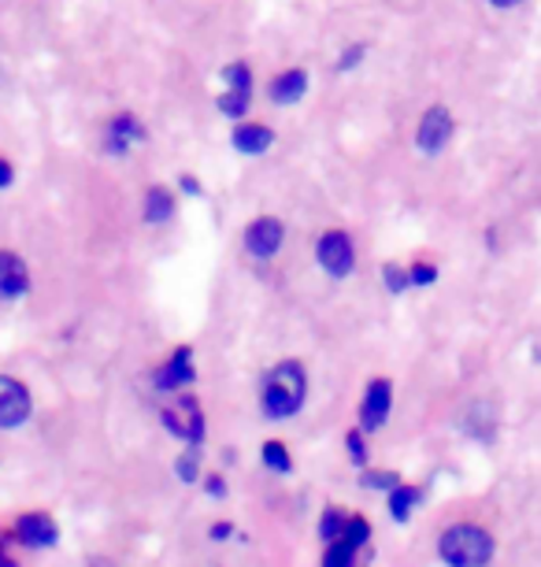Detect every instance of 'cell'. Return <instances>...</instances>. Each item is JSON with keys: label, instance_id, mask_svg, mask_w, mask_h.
I'll list each match as a JSON object with an SVG mask.
<instances>
[{"label": "cell", "instance_id": "obj_1", "mask_svg": "<svg viewBox=\"0 0 541 567\" xmlns=\"http://www.w3.org/2000/svg\"><path fill=\"white\" fill-rule=\"evenodd\" d=\"M304 393H308L304 368L296 360H285L268 374V379H263L260 404H263V412H268L271 420H290L293 412H301Z\"/></svg>", "mask_w": 541, "mask_h": 567}, {"label": "cell", "instance_id": "obj_2", "mask_svg": "<svg viewBox=\"0 0 541 567\" xmlns=\"http://www.w3.org/2000/svg\"><path fill=\"white\" fill-rule=\"evenodd\" d=\"M493 556V542L490 534L479 527H452L441 534V560L456 564V567H479Z\"/></svg>", "mask_w": 541, "mask_h": 567}, {"label": "cell", "instance_id": "obj_3", "mask_svg": "<svg viewBox=\"0 0 541 567\" xmlns=\"http://www.w3.org/2000/svg\"><path fill=\"white\" fill-rule=\"evenodd\" d=\"M30 420V390L19 379L0 374V431H15Z\"/></svg>", "mask_w": 541, "mask_h": 567}, {"label": "cell", "instance_id": "obj_4", "mask_svg": "<svg viewBox=\"0 0 541 567\" xmlns=\"http://www.w3.org/2000/svg\"><path fill=\"white\" fill-rule=\"evenodd\" d=\"M315 256H320L323 271H326V275H334V278L348 275V271H353V264H356L353 241H348V234H342V230L323 234V238H320V249H315Z\"/></svg>", "mask_w": 541, "mask_h": 567}, {"label": "cell", "instance_id": "obj_5", "mask_svg": "<svg viewBox=\"0 0 541 567\" xmlns=\"http://www.w3.org/2000/svg\"><path fill=\"white\" fill-rule=\"evenodd\" d=\"M282 238H285L282 223L263 216L246 230V249H249V256H257V260H271V256L282 249Z\"/></svg>", "mask_w": 541, "mask_h": 567}, {"label": "cell", "instance_id": "obj_6", "mask_svg": "<svg viewBox=\"0 0 541 567\" xmlns=\"http://www.w3.org/2000/svg\"><path fill=\"white\" fill-rule=\"evenodd\" d=\"M449 137H452V115L449 112H445V109H430L427 115H423L419 137H416V145L423 148V153H427V156L441 153V148L449 145Z\"/></svg>", "mask_w": 541, "mask_h": 567}, {"label": "cell", "instance_id": "obj_7", "mask_svg": "<svg viewBox=\"0 0 541 567\" xmlns=\"http://www.w3.org/2000/svg\"><path fill=\"white\" fill-rule=\"evenodd\" d=\"M164 423H167V431L178 434V437H186V442H200L205 437V420H200V412H197V404L194 401H178L175 409H167L164 412Z\"/></svg>", "mask_w": 541, "mask_h": 567}, {"label": "cell", "instance_id": "obj_8", "mask_svg": "<svg viewBox=\"0 0 541 567\" xmlns=\"http://www.w3.org/2000/svg\"><path fill=\"white\" fill-rule=\"evenodd\" d=\"M389 401H394V393H389V382L386 379L371 382L367 393H364V404H360V423H364V431H378V426L386 423Z\"/></svg>", "mask_w": 541, "mask_h": 567}, {"label": "cell", "instance_id": "obj_9", "mask_svg": "<svg viewBox=\"0 0 541 567\" xmlns=\"http://www.w3.org/2000/svg\"><path fill=\"white\" fill-rule=\"evenodd\" d=\"M30 290V271L15 252H0V301H19Z\"/></svg>", "mask_w": 541, "mask_h": 567}, {"label": "cell", "instance_id": "obj_10", "mask_svg": "<svg viewBox=\"0 0 541 567\" xmlns=\"http://www.w3.org/2000/svg\"><path fill=\"white\" fill-rule=\"evenodd\" d=\"M15 534L23 538V545H30V549H45V545H56V538H60L56 523L49 516H41V512H30V516L19 519Z\"/></svg>", "mask_w": 541, "mask_h": 567}, {"label": "cell", "instance_id": "obj_11", "mask_svg": "<svg viewBox=\"0 0 541 567\" xmlns=\"http://www.w3.org/2000/svg\"><path fill=\"white\" fill-rule=\"evenodd\" d=\"M189 379H194V363H189V349H178L175 357L160 368V374H156V386H160L164 393H171V390L189 386Z\"/></svg>", "mask_w": 541, "mask_h": 567}, {"label": "cell", "instance_id": "obj_12", "mask_svg": "<svg viewBox=\"0 0 541 567\" xmlns=\"http://www.w3.org/2000/svg\"><path fill=\"white\" fill-rule=\"evenodd\" d=\"M142 137H145L142 123H137L134 115H119V120H112V123H108V134H104V145H108V153L123 156L126 148H131L134 142H142Z\"/></svg>", "mask_w": 541, "mask_h": 567}, {"label": "cell", "instance_id": "obj_13", "mask_svg": "<svg viewBox=\"0 0 541 567\" xmlns=\"http://www.w3.org/2000/svg\"><path fill=\"white\" fill-rule=\"evenodd\" d=\"M271 142H274V134L268 131V126H260V123L238 126V131H235V148H238V153H246V156L268 153Z\"/></svg>", "mask_w": 541, "mask_h": 567}, {"label": "cell", "instance_id": "obj_14", "mask_svg": "<svg viewBox=\"0 0 541 567\" xmlns=\"http://www.w3.org/2000/svg\"><path fill=\"white\" fill-rule=\"evenodd\" d=\"M308 90V74L304 71H285L271 82V101L274 104H293L301 101Z\"/></svg>", "mask_w": 541, "mask_h": 567}, {"label": "cell", "instance_id": "obj_15", "mask_svg": "<svg viewBox=\"0 0 541 567\" xmlns=\"http://www.w3.org/2000/svg\"><path fill=\"white\" fill-rule=\"evenodd\" d=\"M171 212H175V200L167 189H160V186L148 189V197H145V219L148 223H167L171 219Z\"/></svg>", "mask_w": 541, "mask_h": 567}, {"label": "cell", "instance_id": "obj_16", "mask_svg": "<svg viewBox=\"0 0 541 567\" xmlns=\"http://www.w3.org/2000/svg\"><path fill=\"white\" fill-rule=\"evenodd\" d=\"M249 101H252V90H230L227 85V93L219 97V112L230 115V120H238V115L249 112Z\"/></svg>", "mask_w": 541, "mask_h": 567}, {"label": "cell", "instance_id": "obj_17", "mask_svg": "<svg viewBox=\"0 0 541 567\" xmlns=\"http://www.w3.org/2000/svg\"><path fill=\"white\" fill-rule=\"evenodd\" d=\"M419 489H408V486H394V497H389V508H394V519H408L412 516V508L419 505Z\"/></svg>", "mask_w": 541, "mask_h": 567}, {"label": "cell", "instance_id": "obj_18", "mask_svg": "<svg viewBox=\"0 0 541 567\" xmlns=\"http://www.w3.org/2000/svg\"><path fill=\"white\" fill-rule=\"evenodd\" d=\"M356 556V545L345 542V538H334L331 542V553H326V567H348Z\"/></svg>", "mask_w": 541, "mask_h": 567}, {"label": "cell", "instance_id": "obj_19", "mask_svg": "<svg viewBox=\"0 0 541 567\" xmlns=\"http://www.w3.org/2000/svg\"><path fill=\"white\" fill-rule=\"evenodd\" d=\"M222 79H227L230 90H252V74L246 63H230V68L222 71Z\"/></svg>", "mask_w": 541, "mask_h": 567}, {"label": "cell", "instance_id": "obj_20", "mask_svg": "<svg viewBox=\"0 0 541 567\" xmlns=\"http://www.w3.org/2000/svg\"><path fill=\"white\" fill-rule=\"evenodd\" d=\"M342 530H345L342 508H326V516H323V538L334 542V538H342Z\"/></svg>", "mask_w": 541, "mask_h": 567}, {"label": "cell", "instance_id": "obj_21", "mask_svg": "<svg viewBox=\"0 0 541 567\" xmlns=\"http://www.w3.org/2000/svg\"><path fill=\"white\" fill-rule=\"evenodd\" d=\"M263 460H268V467H274V471H290V456H285V445H279V442L263 445Z\"/></svg>", "mask_w": 541, "mask_h": 567}, {"label": "cell", "instance_id": "obj_22", "mask_svg": "<svg viewBox=\"0 0 541 567\" xmlns=\"http://www.w3.org/2000/svg\"><path fill=\"white\" fill-rule=\"evenodd\" d=\"M367 534H371L367 519H345V530H342V538H345V542H353L356 549H360V545L367 542Z\"/></svg>", "mask_w": 541, "mask_h": 567}, {"label": "cell", "instance_id": "obj_23", "mask_svg": "<svg viewBox=\"0 0 541 567\" xmlns=\"http://www.w3.org/2000/svg\"><path fill=\"white\" fill-rule=\"evenodd\" d=\"M386 286L394 293H400V290H408V286H412V278L400 271V267H386Z\"/></svg>", "mask_w": 541, "mask_h": 567}, {"label": "cell", "instance_id": "obj_24", "mask_svg": "<svg viewBox=\"0 0 541 567\" xmlns=\"http://www.w3.org/2000/svg\"><path fill=\"white\" fill-rule=\"evenodd\" d=\"M178 475H183V483H194L197 478V453H186L178 460Z\"/></svg>", "mask_w": 541, "mask_h": 567}, {"label": "cell", "instance_id": "obj_25", "mask_svg": "<svg viewBox=\"0 0 541 567\" xmlns=\"http://www.w3.org/2000/svg\"><path fill=\"white\" fill-rule=\"evenodd\" d=\"M364 486L386 489V486H397V478H394V475H378V471H371V475H364Z\"/></svg>", "mask_w": 541, "mask_h": 567}, {"label": "cell", "instance_id": "obj_26", "mask_svg": "<svg viewBox=\"0 0 541 567\" xmlns=\"http://www.w3.org/2000/svg\"><path fill=\"white\" fill-rule=\"evenodd\" d=\"M348 453H353L356 464H364V442H360V434H348Z\"/></svg>", "mask_w": 541, "mask_h": 567}, {"label": "cell", "instance_id": "obj_27", "mask_svg": "<svg viewBox=\"0 0 541 567\" xmlns=\"http://www.w3.org/2000/svg\"><path fill=\"white\" fill-rule=\"evenodd\" d=\"M12 178H15L12 164H8V159H0V189H8V186H12Z\"/></svg>", "mask_w": 541, "mask_h": 567}, {"label": "cell", "instance_id": "obj_28", "mask_svg": "<svg viewBox=\"0 0 541 567\" xmlns=\"http://www.w3.org/2000/svg\"><path fill=\"white\" fill-rule=\"evenodd\" d=\"M360 56H364V45H353V49H348L345 56H342V68H345V71H348V68H356V60H360Z\"/></svg>", "mask_w": 541, "mask_h": 567}, {"label": "cell", "instance_id": "obj_29", "mask_svg": "<svg viewBox=\"0 0 541 567\" xmlns=\"http://www.w3.org/2000/svg\"><path fill=\"white\" fill-rule=\"evenodd\" d=\"M412 282H416V286L434 282V267H416V271H412Z\"/></svg>", "mask_w": 541, "mask_h": 567}, {"label": "cell", "instance_id": "obj_30", "mask_svg": "<svg viewBox=\"0 0 541 567\" xmlns=\"http://www.w3.org/2000/svg\"><path fill=\"white\" fill-rule=\"evenodd\" d=\"M490 4H493V8H516L519 0H490Z\"/></svg>", "mask_w": 541, "mask_h": 567}]
</instances>
